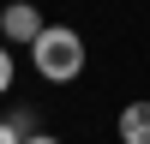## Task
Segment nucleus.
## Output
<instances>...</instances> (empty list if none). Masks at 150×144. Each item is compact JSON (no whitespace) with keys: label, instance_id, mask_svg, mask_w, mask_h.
<instances>
[{"label":"nucleus","instance_id":"39448f33","mask_svg":"<svg viewBox=\"0 0 150 144\" xmlns=\"http://www.w3.org/2000/svg\"><path fill=\"white\" fill-rule=\"evenodd\" d=\"M12 78H18V66H12V48H6V42H0V96H6V90H12Z\"/></svg>","mask_w":150,"mask_h":144},{"label":"nucleus","instance_id":"20e7f679","mask_svg":"<svg viewBox=\"0 0 150 144\" xmlns=\"http://www.w3.org/2000/svg\"><path fill=\"white\" fill-rule=\"evenodd\" d=\"M18 132H30V114H12V120H0V144H24Z\"/></svg>","mask_w":150,"mask_h":144},{"label":"nucleus","instance_id":"7ed1b4c3","mask_svg":"<svg viewBox=\"0 0 150 144\" xmlns=\"http://www.w3.org/2000/svg\"><path fill=\"white\" fill-rule=\"evenodd\" d=\"M114 138H120V144H150V96H138V102H126V108H120Z\"/></svg>","mask_w":150,"mask_h":144},{"label":"nucleus","instance_id":"f257e3e1","mask_svg":"<svg viewBox=\"0 0 150 144\" xmlns=\"http://www.w3.org/2000/svg\"><path fill=\"white\" fill-rule=\"evenodd\" d=\"M84 36L72 30V24H48L42 36L30 42V66H36V78H48V84H72L84 72Z\"/></svg>","mask_w":150,"mask_h":144},{"label":"nucleus","instance_id":"423d86ee","mask_svg":"<svg viewBox=\"0 0 150 144\" xmlns=\"http://www.w3.org/2000/svg\"><path fill=\"white\" fill-rule=\"evenodd\" d=\"M24 144H60L54 132H24Z\"/></svg>","mask_w":150,"mask_h":144},{"label":"nucleus","instance_id":"f03ea898","mask_svg":"<svg viewBox=\"0 0 150 144\" xmlns=\"http://www.w3.org/2000/svg\"><path fill=\"white\" fill-rule=\"evenodd\" d=\"M42 30H48V18L30 6V0H6V6H0V36H6V42H24V48H30Z\"/></svg>","mask_w":150,"mask_h":144}]
</instances>
